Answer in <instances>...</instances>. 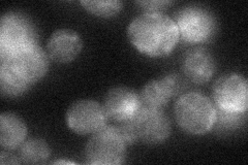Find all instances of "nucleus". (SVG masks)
Wrapping results in <instances>:
<instances>
[{
    "label": "nucleus",
    "mask_w": 248,
    "mask_h": 165,
    "mask_svg": "<svg viewBox=\"0 0 248 165\" xmlns=\"http://www.w3.org/2000/svg\"><path fill=\"white\" fill-rule=\"evenodd\" d=\"M126 141L119 127L106 126L91 135L85 147V159L88 164H121L126 156Z\"/></svg>",
    "instance_id": "nucleus-3"
},
{
    "label": "nucleus",
    "mask_w": 248,
    "mask_h": 165,
    "mask_svg": "<svg viewBox=\"0 0 248 165\" xmlns=\"http://www.w3.org/2000/svg\"><path fill=\"white\" fill-rule=\"evenodd\" d=\"M10 60L13 67L25 81L35 84L49 70V56L40 45H34L20 51L14 56L0 55Z\"/></svg>",
    "instance_id": "nucleus-10"
},
{
    "label": "nucleus",
    "mask_w": 248,
    "mask_h": 165,
    "mask_svg": "<svg viewBox=\"0 0 248 165\" xmlns=\"http://www.w3.org/2000/svg\"><path fill=\"white\" fill-rule=\"evenodd\" d=\"M51 155L49 145L42 138H29L21 145L20 159L26 164L46 163Z\"/></svg>",
    "instance_id": "nucleus-16"
},
{
    "label": "nucleus",
    "mask_w": 248,
    "mask_h": 165,
    "mask_svg": "<svg viewBox=\"0 0 248 165\" xmlns=\"http://www.w3.org/2000/svg\"><path fill=\"white\" fill-rule=\"evenodd\" d=\"M83 48L82 38L73 29H58L54 31L46 43L49 58L58 63L74 61Z\"/></svg>",
    "instance_id": "nucleus-12"
},
{
    "label": "nucleus",
    "mask_w": 248,
    "mask_h": 165,
    "mask_svg": "<svg viewBox=\"0 0 248 165\" xmlns=\"http://www.w3.org/2000/svg\"><path fill=\"white\" fill-rule=\"evenodd\" d=\"M104 106L92 99H80L68 107L65 120L68 128L79 135H93L106 126Z\"/></svg>",
    "instance_id": "nucleus-8"
},
{
    "label": "nucleus",
    "mask_w": 248,
    "mask_h": 165,
    "mask_svg": "<svg viewBox=\"0 0 248 165\" xmlns=\"http://www.w3.org/2000/svg\"><path fill=\"white\" fill-rule=\"evenodd\" d=\"M182 88V81L177 75H169L147 83L140 93L142 105L161 109Z\"/></svg>",
    "instance_id": "nucleus-11"
},
{
    "label": "nucleus",
    "mask_w": 248,
    "mask_h": 165,
    "mask_svg": "<svg viewBox=\"0 0 248 165\" xmlns=\"http://www.w3.org/2000/svg\"><path fill=\"white\" fill-rule=\"evenodd\" d=\"M37 31L29 17L20 12H7L0 20V55L14 56L37 45Z\"/></svg>",
    "instance_id": "nucleus-4"
},
{
    "label": "nucleus",
    "mask_w": 248,
    "mask_h": 165,
    "mask_svg": "<svg viewBox=\"0 0 248 165\" xmlns=\"http://www.w3.org/2000/svg\"><path fill=\"white\" fill-rule=\"evenodd\" d=\"M127 37L130 44L149 57H162L174 50L179 32L175 21L160 12H147L129 23Z\"/></svg>",
    "instance_id": "nucleus-1"
},
{
    "label": "nucleus",
    "mask_w": 248,
    "mask_h": 165,
    "mask_svg": "<svg viewBox=\"0 0 248 165\" xmlns=\"http://www.w3.org/2000/svg\"><path fill=\"white\" fill-rule=\"evenodd\" d=\"M213 99L220 112L244 115L248 107V83L239 74H227L213 85Z\"/></svg>",
    "instance_id": "nucleus-5"
},
{
    "label": "nucleus",
    "mask_w": 248,
    "mask_h": 165,
    "mask_svg": "<svg viewBox=\"0 0 248 165\" xmlns=\"http://www.w3.org/2000/svg\"><path fill=\"white\" fill-rule=\"evenodd\" d=\"M139 6L143 7V10L147 12H159L161 10L166 9L167 6L173 4V1H169V0H155V1H137L136 2Z\"/></svg>",
    "instance_id": "nucleus-18"
},
{
    "label": "nucleus",
    "mask_w": 248,
    "mask_h": 165,
    "mask_svg": "<svg viewBox=\"0 0 248 165\" xmlns=\"http://www.w3.org/2000/svg\"><path fill=\"white\" fill-rule=\"evenodd\" d=\"M175 23L179 36L190 44L208 41L215 33L216 29L213 14L200 5L183 7L178 12Z\"/></svg>",
    "instance_id": "nucleus-6"
},
{
    "label": "nucleus",
    "mask_w": 248,
    "mask_h": 165,
    "mask_svg": "<svg viewBox=\"0 0 248 165\" xmlns=\"http://www.w3.org/2000/svg\"><path fill=\"white\" fill-rule=\"evenodd\" d=\"M27 136V126L21 118L11 112L0 115V145L7 150L20 147Z\"/></svg>",
    "instance_id": "nucleus-14"
},
{
    "label": "nucleus",
    "mask_w": 248,
    "mask_h": 165,
    "mask_svg": "<svg viewBox=\"0 0 248 165\" xmlns=\"http://www.w3.org/2000/svg\"><path fill=\"white\" fill-rule=\"evenodd\" d=\"M134 138L144 144L156 145L170 135V121L162 109L142 106L133 119L126 121Z\"/></svg>",
    "instance_id": "nucleus-7"
},
{
    "label": "nucleus",
    "mask_w": 248,
    "mask_h": 165,
    "mask_svg": "<svg viewBox=\"0 0 248 165\" xmlns=\"http://www.w3.org/2000/svg\"><path fill=\"white\" fill-rule=\"evenodd\" d=\"M0 162H1V164H16V163H19L18 159L16 158V157L12 154H10L9 152H5V151H2L1 153H0Z\"/></svg>",
    "instance_id": "nucleus-19"
},
{
    "label": "nucleus",
    "mask_w": 248,
    "mask_h": 165,
    "mask_svg": "<svg viewBox=\"0 0 248 165\" xmlns=\"http://www.w3.org/2000/svg\"><path fill=\"white\" fill-rule=\"evenodd\" d=\"M103 106L108 119L123 123L133 119L143 105L140 94L135 90L115 87L107 92Z\"/></svg>",
    "instance_id": "nucleus-9"
},
{
    "label": "nucleus",
    "mask_w": 248,
    "mask_h": 165,
    "mask_svg": "<svg viewBox=\"0 0 248 165\" xmlns=\"http://www.w3.org/2000/svg\"><path fill=\"white\" fill-rule=\"evenodd\" d=\"M174 115L178 126L191 135H205L217 121L215 105L204 94L196 91L184 93L177 99Z\"/></svg>",
    "instance_id": "nucleus-2"
},
{
    "label": "nucleus",
    "mask_w": 248,
    "mask_h": 165,
    "mask_svg": "<svg viewBox=\"0 0 248 165\" xmlns=\"http://www.w3.org/2000/svg\"><path fill=\"white\" fill-rule=\"evenodd\" d=\"M81 4L92 15L102 18H111L117 15L123 5L119 0H82Z\"/></svg>",
    "instance_id": "nucleus-17"
},
{
    "label": "nucleus",
    "mask_w": 248,
    "mask_h": 165,
    "mask_svg": "<svg viewBox=\"0 0 248 165\" xmlns=\"http://www.w3.org/2000/svg\"><path fill=\"white\" fill-rule=\"evenodd\" d=\"M213 55L204 48H196L185 54L182 70L185 76L195 84L203 85L211 80L215 73Z\"/></svg>",
    "instance_id": "nucleus-13"
},
{
    "label": "nucleus",
    "mask_w": 248,
    "mask_h": 165,
    "mask_svg": "<svg viewBox=\"0 0 248 165\" xmlns=\"http://www.w3.org/2000/svg\"><path fill=\"white\" fill-rule=\"evenodd\" d=\"M0 86L1 93L6 97H18L25 94L32 84L25 81L13 67L10 60L5 57H0Z\"/></svg>",
    "instance_id": "nucleus-15"
}]
</instances>
